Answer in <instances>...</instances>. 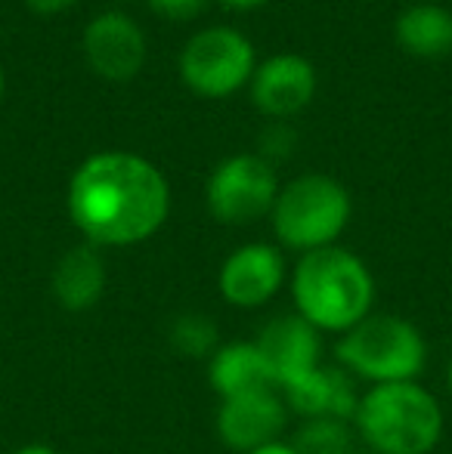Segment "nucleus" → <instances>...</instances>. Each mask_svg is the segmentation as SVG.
<instances>
[{
  "label": "nucleus",
  "instance_id": "7",
  "mask_svg": "<svg viewBox=\"0 0 452 454\" xmlns=\"http://www.w3.org/2000/svg\"><path fill=\"white\" fill-rule=\"evenodd\" d=\"M279 195L276 170L264 155H233L208 180V210L226 226H245L273 214Z\"/></svg>",
  "mask_w": 452,
  "mask_h": 454
},
{
  "label": "nucleus",
  "instance_id": "17",
  "mask_svg": "<svg viewBox=\"0 0 452 454\" xmlns=\"http://www.w3.org/2000/svg\"><path fill=\"white\" fill-rule=\"evenodd\" d=\"M170 347L177 349L186 359H211L220 349L218 343V325L208 316H199V312H186L180 316L174 325H170Z\"/></svg>",
  "mask_w": 452,
  "mask_h": 454
},
{
  "label": "nucleus",
  "instance_id": "19",
  "mask_svg": "<svg viewBox=\"0 0 452 454\" xmlns=\"http://www.w3.org/2000/svg\"><path fill=\"white\" fill-rule=\"evenodd\" d=\"M208 0H149L152 12H158L162 19H170V22H189L195 19L202 10H205Z\"/></svg>",
  "mask_w": 452,
  "mask_h": 454
},
{
  "label": "nucleus",
  "instance_id": "13",
  "mask_svg": "<svg viewBox=\"0 0 452 454\" xmlns=\"http://www.w3.org/2000/svg\"><path fill=\"white\" fill-rule=\"evenodd\" d=\"M260 356L270 364L276 387H285L295 377L313 371L320 362V331L301 316H279L260 331L258 340Z\"/></svg>",
  "mask_w": 452,
  "mask_h": 454
},
{
  "label": "nucleus",
  "instance_id": "18",
  "mask_svg": "<svg viewBox=\"0 0 452 454\" xmlns=\"http://www.w3.org/2000/svg\"><path fill=\"white\" fill-rule=\"evenodd\" d=\"M291 445L301 454H353L347 420H307Z\"/></svg>",
  "mask_w": 452,
  "mask_h": 454
},
{
  "label": "nucleus",
  "instance_id": "6",
  "mask_svg": "<svg viewBox=\"0 0 452 454\" xmlns=\"http://www.w3.org/2000/svg\"><path fill=\"white\" fill-rule=\"evenodd\" d=\"M254 47L242 31L214 25L189 37L180 53L183 84L205 99H224L251 81Z\"/></svg>",
  "mask_w": 452,
  "mask_h": 454
},
{
  "label": "nucleus",
  "instance_id": "26",
  "mask_svg": "<svg viewBox=\"0 0 452 454\" xmlns=\"http://www.w3.org/2000/svg\"><path fill=\"white\" fill-rule=\"evenodd\" d=\"M353 454H375V451H353Z\"/></svg>",
  "mask_w": 452,
  "mask_h": 454
},
{
  "label": "nucleus",
  "instance_id": "14",
  "mask_svg": "<svg viewBox=\"0 0 452 454\" xmlns=\"http://www.w3.org/2000/svg\"><path fill=\"white\" fill-rule=\"evenodd\" d=\"M50 291L66 312L93 309L106 294V263L99 257V247L81 245L62 254L50 278Z\"/></svg>",
  "mask_w": 452,
  "mask_h": 454
},
{
  "label": "nucleus",
  "instance_id": "10",
  "mask_svg": "<svg viewBox=\"0 0 452 454\" xmlns=\"http://www.w3.org/2000/svg\"><path fill=\"white\" fill-rule=\"evenodd\" d=\"M84 56L99 78L131 81L146 62V37L124 12H103L84 28Z\"/></svg>",
  "mask_w": 452,
  "mask_h": 454
},
{
  "label": "nucleus",
  "instance_id": "16",
  "mask_svg": "<svg viewBox=\"0 0 452 454\" xmlns=\"http://www.w3.org/2000/svg\"><path fill=\"white\" fill-rule=\"evenodd\" d=\"M400 50L422 59L452 53V12L437 4H416L403 10L393 25Z\"/></svg>",
  "mask_w": 452,
  "mask_h": 454
},
{
  "label": "nucleus",
  "instance_id": "22",
  "mask_svg": "<svg viewBox=\"0 0 452 454\" xmlns=\"http://www.w3.org/2000/svg\"><path fill=\"white\" fill-rule=\"evenodd\" d=\"M224 6L229 10H258V6H264L266 0H220Z\"/></svg>",
  "mask_w": 452,
  "mask_h": 454
},
{
  "label": "nucleus",
  "instance_id": "20",
  "mask_svg": "<svg viewBox=\"0 0 452 454\" xmlns=\"http://www.w3.org/2000/svg\"><path fill=\"white\" fill-rule=\"evenodd\" d=\"M75 0H25V6L37 16H56V12H66Z\"/></svg>",
  "mask_w": 452,
  "mask_h": 454
},
{
  "label": "nucleus",
  "instance_id": "15",
  "mask_svg": "<svg viewBox=\"0 0 452 454\" xmlns=\"http://www.w3.org/2000/svg\"><path fill=\"white\" fill-rule=\"evenodd\" d=\"M208 377H211V387L220 399H233V395L251 393V389L276 387V377H273L270 364L260 356L258 343L248 340H235L220 347L211 356Z\"/></svg>",
  "mask_w": 452,
  "mask_h": 454
},
{
  "label": "nucleus",
  "instance_id": "21",
  "mask_svg": "<svg viewBox=\"0 0 452 454\" xmlns=\"http://www.w3.org/2000/svg\"><path fill=\"white\" fill-rule=\"evenodd\" d=\"M251 454H301V451H297L291 442H270V445H264V449H258Z\"/></svg>",
  "mask_w": 452,
  "mask_h": 454
},
{
  "label": "nucleus",
  "instance_id": "24",
  "mask_svg": "<svg viewBox=\"0 0 452 454\" xmlns=\"http://www.w3.org/2000/svg\"><path fill=\"white\" fill-rule=\"evenodd\" d=\"M447 389H449V395H452V359L447 364Z\"/></svg>",
  "mask_w": 452,
  "mask_h": 454
},
{
  "label": "nucleus",
  "instance_id": "11",
  "mask_svg": "<svg viewBox=\"0 0 452 454\" xmlns=\"http://www.w3.org/2000/svg\"><path fill=\"white\" fill-rule=\"evenodd\" d=\"M316 93V72L304 56H270L251 74V99L270 118H291Z\"/></svg>",
  "mask_w": 452,
  "mask_h": 454
},
{
  "label": "nucleus",
  "instance_id": "3",
  "mask_svg": "<svg viewBox=\"0 0 452 454\" xmlns=\"http://www.w3.org/2000/svg\"><path fill=\"white\" fill-rule=\"evenodd\" d=\"M353 424L375 454H431L443 436V408L418 380L381 383L360 399Z\"/></svg>",
  "mask_w": 452,
  "mask_h": 454
},
{
  "label": "nucleus",
  "instance_id": "1",
  "mask_svg": "<svg viewBox=\"0 0 452 454\" xmlns=\"http://www.w3.org/2000/svg\"><path fill=\"white\" fill-rule=\"evenodd\" d=\"M168 210V180L155 164L131 152L91 155L68 183V216L93 247H127L152 239Z\"/></svg>",
  "mask_w": 452,
  "mask_h": 454
},
{
  "label": "nucleus",
  "instance_id": "9",
  "mask_svg": "<svg viewBox=\"0 0 452 454\" xmlns=\"http://www.w3.org/2000/svg\"><path fill=\"white\" fill-rule=\"evenodd\" d=\"M285 281V260L273 245H242L224 260L218 275L220 297L235 309H258L270 303Z\"/></svg>",
  "mask_w": 452,
  "mask_h": 454
},
{
  "label": "nucleus",
  "instance_id": "23",
  "mask_svg": "<svg viewBox=\"0 0 452 454\" xmlns=\"http://www.w3.org/2000/svg\"><path fill=\"white\" fill-rule=\"evenodd\" d=\"M12 454H59V451H56V449H50V445L31 442V445H22V449H16Z\"/></svg>",
  "mask_w": 452,
  "mask_h": 454
},
{
  "label": "nucleus",
  "instance_id": "12",
  "mask_svg": "<svg viewBox=\"0 0 452 454\" xmlns=\"http://www.w3.org/2000/svg\"><path fill=\"white\" fill-rule=\"evenodd\" d=\"M279 393L289 411L301 414L304 420H350L360 405L347 371L329 364H316L313 371L279 387Z\"/></svg>",
  "mask_w": 452,
  "mask_h": 454
},
{
  "label": "nucleus",
  "instance_id": "4",
  "mask_svg": "<svg viewBox=\"0 0 452 454\" xmlns=\"http://www.w3.org/2000/svg\"><path fill=\"white\" fill-rule=\"evenodd\" d=\"M338 362L347 374L381 383H409L424 371L428 343L422 331L400 316H366L341 334Z\"/></svg>",
  "mask_w": 452,
  "mask_h": 454
},
{
  "label": "nucleus",
  "instance_id": "25",
  "mask_svg": "<svg viewBox=\"0 0 452 454\" xmlns=\"http://www.w3.org/2000/svg\"><path fill=\"white\" fill-rule=\"evenodd\" d=\"M0 96H4V68H0Z\"/></svg>",
  "mask_w": 452,
  "mask_h": 454
},
{
  "label": "nucleus",
  "instance_id": "5",
  "mask_svg": "<svg viewBox=\"0 0 452 454\" xmlns=\"http://www.w3.org/2000/svg\"><path fill=\"white\" fill-rule=\"evenodd\" d=\"M350 192L326 174H307L279 189L273 204V229L276 239L291 251H322L350 223Z\"/></svg>",
  "mask_w": 452,
  "mask_h": 454
},
{
  "label": "nucleus",
  "instance_id": "2",
  "mask_svg": "<svg viewBox=\"0 0 452 454\" xmlns=\"http://www.w3.org/2000/svg\"><path fill=\"white\" fill-rule=\"evenodd\" d=\"M291 297L297 316L326 334H347L372 316L375 278L356 254L344 247L301 254L291 272Z\"/></svg>",
  "mask_w": 452,
  "mask_h": 454
},
{
  "label": "nucleus",
  "instance_id": "8",
  "mask_svg": "<svg viewBox=\"0 0 452 454\" xmlns=\"http://www.w3.org/2000/svg\"><path fill=\"white\" fill-rule=\"evenodd\" d=\"M285 424H289V405L276 387L220 399L218 436L233 451L251 454L270 442H279Z\"/></svg>",
  "mask_w": 452,
  "mask_h": 454
}]
</instances>
